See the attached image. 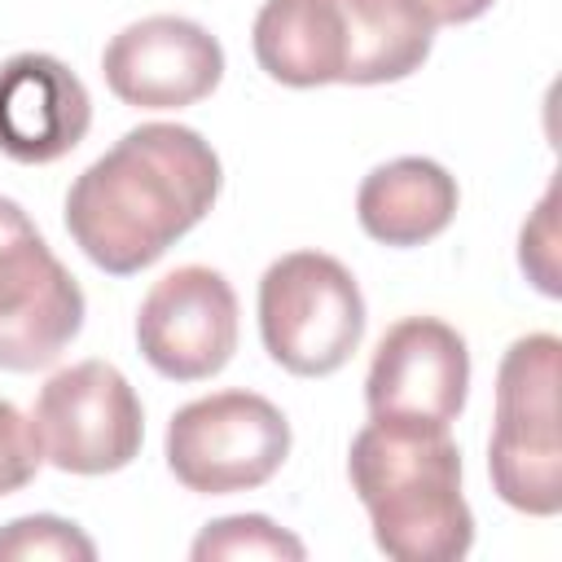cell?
<instances>
[{"label": "cell", "mask_w": 562, "mask_h": 562, "mask_svg": "<svg viewBox=\"0 0 562 562\" xmlns=\"http://www.w3.org/2000/svg\"><path fill=\"white\" fill-rule=\"evenodd\" d=\"M31 558H57V562H92L97 544L57 514H26L0 527V562H31Z\"/></svg>", "instance_id": "cell-16"}, {"label": "cell", "mask_w": 562, "mask_h": 562, "mask_svg": "<svg viewBox=\"0 0 562 562\" xmlns=\"http://www.w3.org/2000/svg\"><path fill=\"white\" fill-rule=\"evenodd\" d=\"M347 479L386 558L457 562L470 553L474 514L461 496V452L448 426L369 417L351 439Z\"/></svg>", "instance_id": "cell-2"}, {"label": "cell", "mask_w": 562, "mask_h": 562, "mask_svg": "<svg viewBox=\"0 0 562 562\" xmlns=\"http://www.w3.org/2000/svg\"><path fill=\"white\" fill-rule=\"evenodd\" d=\"M220 198V158L184 123H140L66 193V233L110 277L167 255Z\"/></svg>", "instance_id": "cell-1"}, {"label": "cell", "mask_w": 562, "mask_h": 562, "mask_svg": "<svg viewBox=\"0 0 562 562\" xmlns=\"http://www.w3.org/2000/svg\"><path fill=\"white\" fill-rule=\"evenodd\" d=\"M83 290L31 215L0 198V369H48L83 329Z\"/></svg>", "instance_id": "cell-6"}, {"label": "cell", "mask_w": 562, "mask_h": 562, "mask_svg": "<svg viewBox=\"0 0 562 562\" xmlns=\"http://www.w3.org/2000/svg\"><path fill=\"white\" fill-rule=\"evenodd\" d=\"M92 127L83 79L53 53H18L0 66V154L26 167L66 158Z\"/></svg>", "instance_id": "cell-11"}, {"label": "cell", "mask_w": 562, "mask_h": 562, "mask_svg": "<svg viewBox=\"0 0 562 562\" xmlns=\"http://www.w3.org/2000/svg\"><path fill=\"white\" fill-rule=\"evenodd\" d=\"M136 347L171 382L215 378L237 351V294L228 277L184 263L154 281L136 312Z\"/></svg>", "instance_id": "cell-8"}, {"label": "cell", "mask_w": 562, "mask_h": 562, "mask_svg": "<svg viewBox=\"0 0 562 562\" xmlns=\"http://www.w3.org/2000/svg\"><path fill=\"white\" fill-rule=\"evenodd\" d=\"M44 461L66 474H114L136 461L145 413L132 382L105 360L57 369L31 408Z\"/></svg>", "instance_id": "cell-7"}, {"label": "cell", "mask_w": 562, "mask_h": 562, "mask_svg": "<svg viewBox=\"0 0 562 562\" xmlns=\"http://www.w3.org/2000/svg\"><path fill=\"white\" fill-rule=\"evenodd\" d=\"M193 562H220V558H277V562H303L307 549L299 536L277 527L263 514H233L202 527L193 540Z\"/></svg>", "instance_id": "cell-15"}, {"label": "cell", "mask_w": 562, "mask_h": 562, "mask_svg": "<svg viewBox=\"0 0 562 562\" xmlns=\"http://www.w3.org/2000/svg\"><path fill=\"white\" fill-rule=\"evenodd\" d=\"M558 360L553 334L514 338L496 369V426L487 470L496 496L531 518L562 509V435H558Z\"/></svg>", "instance_id": "cell-3"}, {"label": "cell", "mask_w": 562, "mask_h": 562, "mask_svg": "<svg viewBox=\"0 0 562 562\" xmlns=\"http://www.w3.org/2000/svg\"><path fill=\"white\" fill-rule=\"evenodd\" d=\"M263 351L299 378H325L364 338V294L347 263L325 250H290L259 281Z\"/></svg>", "instance_id": "cell-4"}, {"label": "cell", "mask_w": 562, "mask_h": 562, "mask_svg": "<svg viewBox=\"0 0 562 562\" xmlns=\"http://www.w3.org/2000/svg\"><path fill=\"white\" fill-rule=\"evenodd\" d=\"M290 457L285 413L255 391H215L176 408L167 426L171 474L202 496L263 487Z\"/></svg>", "instance_id": "cell-5"}, {"label": "cell", "mask_w": 562, "mask_h": 562, "mask_svg": "<svg viewBox=\"0 0 562 562\" xmlns=\"http://www.w3.org/2000/svg\"><path fill=\"white\" fill-rule=\"evenodd\" d=\"M40 461H44V448H40L35 422L18 404L0 400V496L22 492L35 479Z\"/></svg>", "instance_id": "cell-17"}, {"label": "cell", "mask_w": 562, "mask_h": 562, "mask_svg": "<svg viewBox=\"0 0 562 562\" xmlns=\"http://www.w3.org/2000/svg\"><path fill=\"white\" fill-rule=\"evenodd\" d=\"M457 180L435 158H391L360 180V228L382 246L435 241L457 215Z\"/></svg>", "instance_id": "cell-13"}, {"label": "cell", "mask_w": 562, "mask_h": 562, "mask_svg": "<svg viewBox=\"0 0 562 562\" xmlns=\"http://www.w3.org/2000/svg\"><path fill=\"white\" fill-rule=\"evenodd\" d=\"M250 44L259 70L285 88L342 83L347 35L338 0H263Z\"/></svg>", "instance_id": "cell-12"}, {"label": "cell", "mask_w": 562, "mask_h": 562, "mask_svg": "<svg viewBox=\"0 0 562 562\" xmlns=\"http://www.w3.org/2000/svg\"><path fill=\"white\" fill-rule=\"evenodd\" d=\"M553 211H558V184L544 189L536 215L522 224V237H518V263H522V272H527L549 299L562 294V285H558V259H553V241H558Z\"/></svg>", "instance_id": "cell-18"}, {"label": "cell", "mask_w": 562, "mask_h": 562, "mask_svg": "<svg viewBox=\"0 0 562 562\" xmlns=\"http://www.w3.org/2000/svg\"><path fill=\"white\" fill-rule=\"evenodd\" d=\"M470 391V351L465 338L439 316L395 321L373 351L364 378L369 417L452 426Z\"/></svg>", "instance_id": "cell-9"}, {"label": "cell", "mask_w": 562, "mask_h": 562, "mask_svg": "<svg viewBox=\"0 0 562 562\" xmlns=\"http://www.w3.org/2000/svg\"><path fill=\"white\" fill-rule=\"evenodd\" d=\"M430 26H457V22H474L483 18L496 0H408Z\"/></svg>", "instance_id": "cell-19"}, {"label": "cell", "mask_w": 562, "mask_h": 562, "mask_svg": "<svg viewBox=\"0 0 562 562\" xmlns=\"http://www.w3.org/2000/svg\"><path fill=\"white\" fill-rule=\"evenodd\" d=\"M347 66L342 83H395L422 70L435 26L408 0H338Z\"/></svg>", "instance_id": "cell-14"}, {"label": "cell", "mask_w": 562, "mask_h": 562, "mask_svg": "<svg viewBox=\"0 0 562 562\" xmlns=\"http://www.w3.org/2000/svg\"><path fill=\"white\" fill-rule=\"evenodd\" d=\"M101 75L123 105L184 110L211 97L224 79V48L193 18L154 13L123 26L105 44Z\"/></svg>", "instance_id": "cell-10"}]
</instances>
